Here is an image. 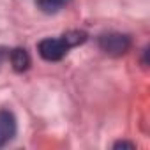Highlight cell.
<instances>
[{"label":"cell","instance_id":"obj_3","mask_svg":"<svg viewBox=\"0 0 150 150\" xmlns=\"http://www.w3.org/2000/svg\"><path fill=\"white\" fill-rule=\"evenodd\" d=\"M16 117L9 110H0V148L16 136Z\"/></svg>","mask_w":150,"mask_h":150},{"label":"cell","instance_id":"obj_1","mask_svg":"<svg viewBox=\"0 0 150 150\" xmlns=\"http://www.w3.org/2000/svg\"><path fill=\"white\" fill-rule=\"evenodd\" d=\"M99 48L111 57H122L131 50V37L120 32H108L97 39Z\"/></svg>","mask_w":150,"mask_h":150},{"label":"cell","instance_id":"obj_5","mask_svg":"<svg viewBox=\"0 0 150 150\" xmlns=\"http://www.w3.org/2000/svg\"><path fill=\"white\" fill-rule=\"evenodd\" d=\"M69 2L71 0H35V6L44 14H55V13L62 11Z\"/></svg>","mask_w":150,"mask_h":150},{"label":"cell","instance_id":"obj_7","mask_svg":"<svg viewBox=\"0 0 150 150\" xmlns=\"http://www.w3.org/2000/svg\"><path fill=\"white\" fill-rule=\"evenodd\" d=\"M113 148H115V150H118V148H129V150H134L136 145L131 143V141H117V143L113 145Z\"/></svg>","mask_w":150,"mask_h":150},{"label":"cell","instance_id":"obj_4","mask_svg":"<svg viewBox=\"0 0 150 150\" xmlns=\"http://www.w3.org/2000/svg\"><path fill=\"white\" fill-rule=\"evenodd\" d=\"M9 60H11V65H13V69L16 72H25L30 67V64H32L30 55H28V51L25 48H14V50H11L9 51Z\"/></svg>","mask_w":150,"mask_h":150},{"label":"cell","instance_id":"obj_6","mask_svg":"<svg viewBox=\"0 0 150 150\" xmlns=\"http://www.w3.org/2000/svg\"><path fill=\"white\" fill-rule=\"evenodd\" d=\"M62 39L65 41V44H67L69 48H76V46L87 42L88 35H87V32H83V30H69V32H65V34L62 35Z\"/></svg>","mask_w":150,"mask_h":150},{"label":"cell","instance_id":"obj_8","mask_svg":"<svg viewBox=\"0 0 150 150\" xmlns=\"http://www.w3.org/2000/svg\"><path fill=\"white\" fill-rule=\"evenodd\" d=\"M6 57H9V53H7L4 48H0V64H2V62L6 60Z\"/></svg>","mask_w":150,"mask_h":150},{"label":"cell","instance_id":"obj_2","mask_svg":"<svg viewBox=\"0 0 150 150\" xmlns=\"http://www.w3.org/2000/svg\"><path fill=\"white\" fill-rule=\"evenodd\" d=\"M69 50H71V48L65 44V41H64L62 37H60V39L46 37V39H42V41L37 44L39 55H41L44 60H48V62H58V60H62V58L67 55Z\"/></svg>","mask_w":150,"mask_h":150}]
</instances>
